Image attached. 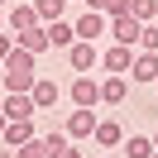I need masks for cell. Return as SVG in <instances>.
<instances>
[{
  "mask_svg": "<svg viewBox=\"0 0 158 158\" xmlns=\"http://www.w3.org/2000/svg\"><path fill=\"white\" fill-rule=\"evenodd\" d=\"M120 153L125 158H153V134H125V144H120Z\"/></svg>",
  "mask_w": 158,
  "mask_h": 158,
  "instance_id": "13",
  "label": "cell"
},
{
  "mask_svg": "<svg viewBox=\"0 0 158 158\" xmlns=\"http://www.w3.org/2000/svg\"><path fill=\"white\" fill-rule=\"evenodd\" d=\"M153 158H158V153H153Z\"/></svg>",
  "mask_w": 158,
  "mask_h": 158,
  "instance_id": "32",
  "label": "cell"
},
{
  "mask_svg": "<svg viewBox=\"0 0 158 158\" xmlns=\"http://www.w3.org/2000/svg\"><path fill=\"white\" fill-rule=\"evenodd\" d=\"M125 96H129V77H115V72H106V77H101V106H120Z\"/></svg>",
  "mask_w": 158,
  "mask_h": 158,
  "instance_id": "10",
  "label": "cell"
},
{
  "mask_svg": "<svg viewBox=\"0 0 158 158\" xmlns=\"http://www.w3.org/2000/svg\"><path fill=\"white\" fill-rule=\"evenodd\" d=\"M134 58H139V53L129 48V43H110V48L101 53V72H115V77H125V72L134 67Z\"/></svg>",
  "mask_w": 158,
  "mask_h": 158,
  "instance_id": "4",
  "label": "cell"
},
{
  "mask_svg": "<svg viewBox=\"0 0 158 158\" xmlns=\"http://www.w3.org/2000/svg\"><path fill=\"white\" fill-rule=\"evenodd\" d=\"M91 139H96L101 148H120V144H125V134H120V120H101Z\"/></svg>",
  "mask_w": 158,
  "mask_h": 158,
  "instance_id": "17",
  "label": "cell"
},
{
  "mask_svg": "<svg viewBox=\"0 0 158 158\" xmlns=\"http://www.w3.org/2000/svg\"><path fill=\"white\" fill-rule=\"evenodd\" d=\"M39 10H34V5H10V10H5V29L10 34H24V29H39Z\"/></svg>",
  "mask_w": 158,
  "mask_h": 158,
  "instance_id": "6",
  "label": "cell"
},
{
  "mask_svg": "<svg viewBox=\"0 0 158 158\" xmlns=\"http://www.w3.org/2000/svg\"><path fill=\"white\" fill-rule=\"evenodd\" d=\"M153 148H158V134H153Z\"/></svg>",
  "mask_w": 158,
  "mask_h": 158,
  "instance_id": "29",
  "label": "cell"
},
{
  "mask_svg": "<svg viewBox=\"0 0 158 158\" xmlns=\"http://www.w3.org/2000/svg\"><path fill=\"white\" fill-rule=\"evenodd\" d=\"M5 125H10V115H5V110H0V134H5Z\"/></svg>",
  "mask_w": 158,
  "mask_h": 158,
  "instance_id": "26",
  "label": "cell"
},
{
  "mask_svg": "<svg viewBox=\"0 0 158 158\" xmlns=\"http://www.w3.org/2000/svg\"><path fill=\"white\" fill-rule=\"evenodd\" d=\"M72 106H86V110H101V81L91 77V72H77V81L67 86Z\"/></svg>",
  "mask_w": 158,
  "mask_h": 158,
  "instance_id": "1",
  "label": "cell"
},
{
  "mask_svg": "<svg viewBox=\"0 0 158 158\" xmlns=\"http://www.w3.org/2000/svg\"><path fill=\"white\" fill-rule=\"evenodd\" d=\"M34 10H39L43 24H53V19H62V15H67V0H34Z\"/></svg>",
  "mask_w": 158,
  "mask_h": 158,
  "instance_id": "19",
  "label": "cell"
},
{
  "mask_svg": "<svg viewBox=\"0 0 158 158\" xmlns=\"http://www.w3.org/2000/svg\"><path fill=\"white\" fill-rule=\"evenodd\" d=\"M67 62H72V72H96V67H101V48H96L91 39H77V43L67 48Z\"/></svg>",
  "mask_w": 158,
  "mask_h": 158,
  "instance_id": "5",
  "label": "cell"
},
{
  "mask_svg": "<svg viewBox=\"0 0 158 158\" xmlns=\"http://www.w3.org/2000/svg\"><path fill=\"white\" fill-rule=\"evenodd\" d=\"M15 158H48V148H43V134H34L29 144H19V148H15Z\"/></svg>",
  "mask_w": 158,
  "mask_h": 158,
  "instance_id": "21",
  "label": "cell"
},
{
  "mask_svg": "<svg viewBox=\"0 0 158 158\" xmlns=\"http://www.w3.org/2000/svg\"><path fill=\"white\" fill-rule=\"evenodd\" d=\"M139 48H144V53H158V19H153V24H144V34H139Z\"/></svg>",
  "mask_w": 158,
  "mask_h": 158,
  "instance_id": "23",
  "label": "cell"
},
{
  "mask_svg": "<svg viewBox=\"0 0 158 158\" xmlns=\"http://www.w3.org/2000/svg\"><path fill=\"white\" fill-rule=\"evenodd\" d=\"M101 158H110V153H101Z\"/></svg>",
  "mask_w": 158,
  "mask_h": 158,
  "instance_id": "30",
  "label": "cell"
},
{
  "mask_svg": "<svg viewBox=\"0 0 158 158\" xmlns=\"http://www.w3.org/2000/svg\"><path fill=\"white\" fill-rule=\"evenodd\" d=\"M0 110H5L10 120H34V115H39V106H34L29 91H10V96L0 101Z\"/></svg>",
  "mask_w": 158,
  "mask_h": 158,
  "instance_id": "7",
  "label": "cell"
},
{
  "mask_svg": "<svg viewBox=\"0 0 158 158\" xmlns=\"http://www.w3.org/2000/svg\"><path fill=\"white\" fill-rule=\"evenodd\" d=\"M72 29H77V39H91V43H96L101 34L110 29V24H106V15H101V10H81V15H77V24H72Z\"/></svg>",
  "mask_w": 158,
  "mask_h": 158,
  "instance_id": "9",
  "label": "cell"
},
{
  "mask_svg": "<svg viewBox=\"0 0 158 158\" xmlns=\"http://www.w3.org/2000/svg\"><path fill=\"white\" fill-rule=\"evenodd\" d=\"M0 29H5V10H0Z\"/></svg>",
  "mask_w": 158,
  "mask_h": 158,
  "instance_id": "28",
  "label": "cell"
},
{
  "mask_svg": "<svg viewBox=\"0 0 158 158\" xmlns=\"http://www.w3.org/2000/svg\"><path fill=\"white\" fill-rule=\"evenodd\" d=\"M15 43L19 48H29V53H48L53 43H48V24H39V29H24V34H15Z\"/></svg>",
  "mask_w": 158,
  "mask_h": 158,
  "instance_id": "15",
  "label": "cell"
},
{
  "mask_svg": "<svg viewBox=\"0 0 158 158\" xmlns=\"http://www.w3.org/2000/svg\"><path fill=\"white\" fill-rule=\"evenodd\" d=\"M48 43H53V48H62V53H67L72 43H77V29H72L67 19H53V24H48Z\"/></svg>",
  "mask_w": 158,
  "mask_h": 158,
  "instance_id": "16",
  "label": "cell"
},
{
  "mask_svg": "<svg viewBox=\"0 0 158 158\" xmlns=\"http://www.w3.org/2000/svg\"><path fill=\"white\" fill-rule=\"evenodd\" d=\"M129 15L144 19V24H153V19H158V0H129Z\"/></svg>",
  "mask_w": 158,
  "mask_h": 158,
  "instance_id": "20",
  "label": "cell"
},
{
  "mask_svg": "<svg viewBox=\"0 0 158 158\" xmlns=\"http://www.w3.org/2000/svg\"><path fill=\"white\" fill-rule=\"evenodd\" d=\"M0 81H5V96H10V91H34L39 72H0Z\"/></svg>",
  "mask_w": 158,
  "mask_h": 158,
  "instance_id": "18",
  "label": "cell"
},
{
  "mask_svg": "<svg viewBox=\"0 0 158 158\" xmlns=\"http://www.w3.org/2000/svg\"><path fill=\"white\" fill-rule=\"evenodd\" d=\"M96 125H101V115H96V110L72 106V110H67V125H62V129H67V139H91V134H96Z\"/></svg>",
  "mask_w": 158,
  "mask_h": 158,
  "instance_id": "3",
  "label": "cell"
},
{
  "mask_svg": "<svg viewBox=\"0 0 158 158\" xmlns=\"http://www.w3.org/2000/svg\"><path fill=\"white\" fill-rule=\"evenodd\" d=\"M58 158H81V148H72V144H67V148H62Z\"/></svg>",
  "mask_w": 158,
  "mask_h": 158,
  "instance_id": "25",
  "label": "cell"
},
{
  "mask_svg": "<svg viewBox=\"0 0 158 158\" xmlns=\"http://www.w3.org/2000/svg\"><path fill=\"white\" fill-rule=\"evenodd\" d=\"M10 48H15V34H10V29H0V62H5V53H10Z\"/></svg>",
  "mask_w": 158,
  "mask_h": 158,
  "instance_id": "24",
  "label": "cell"
},
{
  "mask_svg": "<svg viewBox=\"0 0 158 158\" xmlns=\"http://www.w3.org/2000/svg\"><path fill=\"white\" fill-rule=\"evenodd\" d=\"M153 86H158V81H153Z\"/></svg>",
  "mask_w": 158,
  "mask_h": 158,
  "instance_id": "31",
  "label": "cell"
},
{
  "mask_svg": "<svg viewBox=\"0 0 158 158\" xmlns=\"http://www.w3.org/2000/svg\"><path fill=\"white\" fill-rule=\"evenodd\" d=\"M0 10H10V0H0Z\"/></svg>",
  "mask_w": 158,
  "mask_h": 158,
  "instance_id": "27",
  "label": "cell"
},
{
  "mask_svg": "<svg viewBox=\"0 0 158 158\" xmlns=\"http://www.w3.org/2000/svg\"><path fill=\"white\" fill-rule=\"evenodd\" d=\"M139 34H144V19H134V15H110V43H129V48H139Z\"/></svg>",
  "mask_w": 158,
  "mask_h": 158,
  "instance_id": "2",
  "label": "cell"
},
{
  "mask_svg": "<svg viewBox=\"0 0 158 158\" xmlns=\"http://www.w3.org/2000/svg\"><path fill=\"white\" fill-rule=\"evenodd\" d=\"M29 96H34V106H39V110H53V106L62 101V86H58V81H48V77H39Z\"/></svg>",
  "mask_w": 158,
  "mask_h": 158,
  "instance_id": "12",
  "label": "cell"
},
{
  "mask_svg": "<svg viewBox=\"0 0 158 158\" xmlns=\"http://www.w3.org/2000/svg\"><path fill=\"white\" fill-rule=\"evenodd\" d=\"M39 134V129H34V120H10V125H5V134H0V148H19V144H29V139Z\"/></svg>",
  "mask_w": 158,
  "mask_h": 158,
  "instance_id": "8",
  "label": "cell"
},
{
  "mask_svg": "<svg viewBox=\"0 0 158 158\" xmlns=\"http://www.w3.org/2000/svg\"><path fill=\"white\" fill-rule=\"evenodd\" d=\"M129 81H144V86H153V81H158V53H144V48H139L134 67H129Z\"/></svg>",
  "mask_w": 158,
  "mask_h": 158,
  "instance_id": "11",
  "label": "cell"
},
{
  "mask_svg": "<svg viewBox=\"0 0 158 158\" xmlns=\"http://www.w3.org/2000/svg\"><path fill=\"white\" fill-rule=\"evenodd\" d=\"M34 58H39V53H29V48L15 43V48L5 53V62H0V72H34Z\"/></svg>",
  "mask_w": 158,
  "mask_h": 158,
  "instance_id": "14",
  "label": "cell"
},
{
  "mask_svg": "<svg viewBox=\"0 0 158 158\" xmlns=\"http://www.w3.org/2000/svg\"><path fill=\"white\" fill-rule=\"evenodd\" d=\"M86 10H101V15H125L129 0H86Z\"/></svg>",
  "mask_w": 158,
  "mask_h": 158,
  "instance_id": "22",
  "label": "cell"
}]
</instances>
